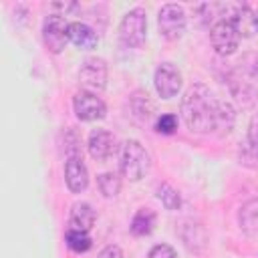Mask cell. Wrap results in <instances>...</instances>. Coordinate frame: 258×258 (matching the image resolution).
Here are the masks:
<instances>
[{"mask_svg":"<svg viewBox=\"0 0 258 258\" xmlns=\"http://www.w3.org/2000/svg\"><path fill=\"white\" fill-rule=\"evenodd\" d=\"M149 258H177V256H175V250H173L171 246H167V244H157V246L151 248Z\"/></svg>","mask_w":258,"mask_h":258,"instance_id":"23","label":"cell"},{"mask_svg":"<svg viewBox=\"0 0 258 258\" xmlns=\"http://www.w3.org/2000/svg\"><path fill=\"white\" fill-rule=\"evenodd\" d=\"M107 62L99 56H91L87 58L83 64H81V71H79V81L83 85L85 91L93 93V91H101L105 89L107 85Z\"/></svg>","mask_w":258,"mask_h":258,"instance_id":"6","label":"cell"},{"mask_svg":"<svg viewBox=\"0 0 258 258\" xmlns=\"http://www.w3.org/2000/svg\"><path fill=\"white\" fill-rule=\"evenodd\" d=\"M240 161L248 167H258V115H254L248 125V137L240 149Z\"/></svg>","mask_w":258,"mask_h":258,"instance_id":"13","label":"cell"},{"mask_svg":"<svg viewBox=\"0 0 258 258\" xmlns=\"http://www.w3.org/2000/svg\"><path fill=\"white\" fill-rule=\"evenodd\" d=\"M69 224H71V230H79V232H89L95 224V210L85 204V202H79L71 208V216H69Z\"/></svg>","mask_w":258,"mask_h":258,"instance_id":"15","label":"cell"},{"mask_svg":"<svg viewBox=\"0 0 258 258\" xmlns=\"http://www.w3.org/2000/svg\"><path fill=\"white\" fill-rule=\"evenodd\" d=\"M210 42L212 46L216 48L218 54H232L236 48H238V42H240V36L234 28V24L230 22V18H224V20H218L212 30H210Z\"/></svg>","mask_w":258,"mask_h":258,"instance_id":"7","label":"cell"},{"mask_svg":"<svg viewBox=\"0 0 258 258\" xmlns=\"http://www.w3.org/2000/svg\"><path fill=\"white\" fill-rule=\"evenodd\" d=\"M97 183H99V189H101V194H103L105 198H115V196L119 194V189H121V179H119V175L113 173V171L101 173V175L97 177Z\"/></svg>","mask_w":258,"mask_h":258,"instance_id":"19","label":"cell"},{"mask_svg":"<svg viewBox=\"0 0 258 258\" xmlns=\"http://www.w3.org/2000/svg\"><path fill=\"white\" fill-rule=\"evenodd\" d=\"M157 200L167 208V210H177L181 206V200H179V194L169 185V183H161L157 187Z\"/></svg>","mask_w":258,"mask_h":258,"instance_id":"21","label":"cell"},{"mask_svg":"<svg viewBox=\"0 0 258 258\" xmlns=\"http://www.w3.org/2000/svg\"><path fill=\"white\" fill-rule=\"evenodd\" d=\"M64 181L73 194H81L89 185V173L83 157H69L64 163Z\"/></svg>","mask_w":258,"mask_h":258,"instance_id":"11","label":"cell"},{"mask_svg":"<svg viewBox=\"0 0 258 258\" xmlns=\"http://www.w3.org/2000/svg\"><path fill=\"white\" fill-rule=\"evenodd\" d=\"M64 240H67V246L73 250V252H87L89 248H91V238H89V234L87 232H79V230H69L67 232V236H64Z\"/></svg>","mask_w":258,"mask_h":258,"instance_id":"20","label":"cell"},{"mask_svg":"<svg viewBox=\"0 0 258 258\" xmlns=\"http://www.w3.org/2000/svg\"><path fill=\"white\" fill-rule=\"evenodd\" d=\"M89 153L93 159L97 161H107L111 155H115L117 151V139L113 133H109L107 129H93L89 135Z\"/></svg>","mask_w":258,"mask_h":258,"instance_id":"10","label":"cell"},{"mask_svg":"<svg viewBox=\"0 0 258 258\" xmlns=\"http://www.w3.org/2000/svg\"><path fill=\"white\" fill-rule=\"evenodd\" d=\"M155 220H157V216L153 210L141 208V210H137V214L131 220V232L135 236H149L155 228Z\"/></svg>","mask_w":258,"mask_h":258,"instance_id":"16","label":"cell"},{"mask_svg":"<svg viewBox=\"0 0 258 258\" xmlns=\"http://www.w3.org/2000/svg\"><path fill=\"white\" fill-rule=\"evenodd\" d=\"M230 22L234 24L238 36H242V38H250L258 30V16L250 6H238L234 10Z\"/></svg>","mask_w":258,"mask_h":258,"instance_id":"12","label":"cell"},{"mask_svg":"<svg viewBox=\"0 0 258 258\" xmlns=\"http://www.w3.org/2000/svg\"><path fill=\"white\" fill-rule=\"evenodd\" d=\"M42 40L50 52H62V48L69 42V22L60 14L46 16L42 22Z\"/></svg>","mask_w":258,"mask_h":258,"instance_id":"5","label":"cell"},{"mask_svg":"<svg viewBox=\"0 0 258 258\" xmlns=\"http://www.w3.org/2000/svg\"><path fill=\"white\" fill-rule=\"evenodd\" d=\"M256 16H258V12H256Z\"/></svg>","mask_w":258,"mask_h":258,"instance_id":"25","label":"cell"},{"mask_svg":"<svg viewBox=\"0 0 258 258\" xmlns=\"http://www.w3.org/2000/svg\"><path fill=\"white\" fill-rule=\"evenodd\" d=\"M69 40H71L75 46H79V48H83V50H89V48H95V46H97L99 36H97V32H95L91 26H87L85 22H71V24H69Z\"/></svg>","mask_w":258,"mask_h":258,"instance_id":"14","label":"cell"},{"mask_svg":"<svg viewBox=\"0 0 258 258\" xmlns=\"http://www.w3.org/2000/svg\"><path fill=\"white\" fill-rule=\"evenodd\" d=\"M157 28L159 34L167 40H177L185 32V12L177 4H165L161 6L157 14Z\"/></svg>","mask_w":258,"mask_h":258,"instance_id":"4","label":"cell"},{"mask_svg":"<svg viewBox=\"0 0 258 258\" xmlns=\"http://www.w3.org/2000/svg\"><path fill=\"white\" fill-rule=\"evenodd\" d=\"M240 226L250 236L258 234V200L244 204V208L240 210Z\"/></svg>","mask_w":258,"mask_h":258,"instance_id":"18","label":"cell"},{"mask_svg":"<svg viewBox=\"0 0 258 258\" xmlns=\"http://www.w3.org/2000/svg\"><path fill=\"white\" fill-rule=\"evenodd\" d=\"M145 32H147V14L143 8H133L129 10L121 24H119V36L123 44L127 46H141L145 42Z\"/></svg>","mask_w":258,"mask_h":258,"instance_id":"3","label":"cell"},{"mask_svg":"<svg viewBox=\"0 0 258 258\" xmlns=\"http://www.w3.org/2000/svg\"><path fill=\"white\" fill-rule=\"evenodd\" d=\"M155 129L163 135H171L177 129V117L173 113H165L155 121Z\"/></svg>","mask_w":258,"mask_h":258,"instance_id":"22","label":"cell"},{"mask_svg":"<svg viewBox=\"0 0 258 258\" xmlns=\"http://www.w3.org/2000/svg\"><path fill=\"white\" fill-rule=\"evenodd\" d=\"M73 109L81 121H97V119H103L107 115L105 103L95 93H89V91H79L75 95Z\"/></svg>","mask_w":258,"mask_h":258,"instance_id":"8","label":"cell"},{"mask_svg":"<svg viewBox=\"0 0 258 258\" xmlns=\"http://www.w3.org/2000/svg\"><path fill=\"white\" fill-rule=\"evenodd\" d=\"M181 117L189 131L194 133H228L234 125V109L226 101H218L212 91L198 83L191 85L181 101Z\"/></svg>","mask_w":258,"mask_h":258,"instance_id":"1","label":"cell"},{"mask_svg":"<svg viewBox=\"0 0 258 258\" xmlns=\"http://www.w3.org/2000/svg\"><path fill=\"white\" fill-rule=\"evenodd\" d=\"M149 153L145 151V147L135 141L129 139L123 143L121 147V171L129 181H139L141 177H145V173L149 171Z\"/></svg>","mask_w":258,"mask_h":258,"instance_id":"2","label":"cell"},{"mask_svg":"<svg viewBox=\"0 0 258 258\" xmlns=\"http://www.w3.org/2000/svg\"><path fill=\"white\" fill-rule=\"evenodd\" d=\"M155 89L161 99H171L181 89V73L171 62H161L155 69Z\"/></svg>","mask_w":258,"mask_h":258,"instance_id":"9","label":"cell"},{"mask_svg":"<svg viewBox=\"0 0 258 258\" xmlns=\"http://www.w3.org/2000/svg\"><path fill=\"white\" fill-rule=\"evenodd\" d=\"M131 111H133L131 115H133L139 123H147V121L153 117L155 107H153V103H151V99H149L147 93L137 91V93L131 97Z\"/></svg>","mask_w":258,"mask_h":258,"instance_id":"17","label":"cell"},{"mask_svg":"<svg viewBox=\"0 0 258 258\" xmlns=\"http://www.w3.org/2000/svg\"><path fill=\"white\" fill-rule=\"evenodd\" d=\"M97 258H123V252H121V248L119 246H105L101 252H99V256Z\"/></svg>","mask_w":258,"mask_h":258,"instance_id":"24","label":"cell"}]
</instances>
